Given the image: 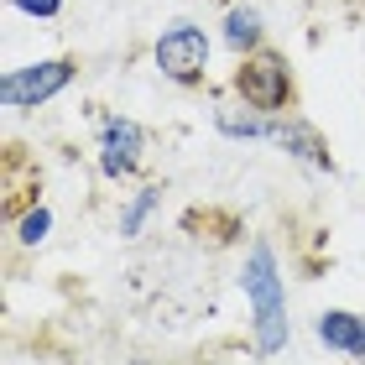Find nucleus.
<instances>
[{
	"label": "nucleus",
	"instance_id": "1",
	"mask_svg": "<svg viewBox=\"0 0 365 365\" xmlns=\"http://www.w3.org/2000/svg\"><path fill=\"white\" fill-rule=\"evenodd\" d=\"M240 287L251 303V324H256V355H277L287 350V282H282L272 240H251L245 245V267H240Z\"/></svg>",
	"mask_w": 365,
	"mask_h": 365
},
{
	"label": "nucleus",
	"instance_id": "2",
	"mask_svg": "<svg viewBox=\"0 0 365 365\" xmlns=\"http://www.w3.org/2000/svg\"><path fill=\"white\" fill-rule=\"evenodd\" d=\"M230 89H235L251 110H261V115H287L297 105L292 63H287V53H277V47H256V53H245L235 63V73H230Z\"/></svg>",
	"mask_w": 365,
	"mask_h": 365
},
{
	"label": "nucleus",
	"instance_id": "3",
	"mask_svg": "<svg viewBox=\"0 0 365 365\" xmlns=\"http://www.w3.org/2000/svg\"><path fill=\"white\" fill-rule=\"evenodd\" d=\"M73 78H78V58L73 53L26 63V68H11L6 78H0V105L6 110H37V105H47V99H58Z\"/></svg>",
	"mask_w": 365,
	"mask_h": 365
},
{
	"label": "nucleus",
	"instance_id": "4",
	"mask_svg": "<svg viewBox=\"0 0 365 365\" xmlns=\"http://www.w3.org/2000/svg\"><path fill=\"white\" fill-rule=\"evenodd\" d=\"M152 58H157V73L173 78L178 89H198V84L209 78V37H204L193 21H173V26L157 37Z\"/></svg>",
	"mask_w": 365,
	"mask_h": 365
},
{
	"label": "nucleus",
	"instance_id": "5",
	"mask_svg": "<svg viewBox=\"0 0 365 365\" xmlns=\"http://www.w3.org/2000/svg\"><path fill=\"white\" fill-rule=\"evenodd\" d=\"M141 168H146V130L125 115H110L99 130V173L110 182H130Z\"/></svg>",
	"mask_w": 365,
	"mask_h": 365
},
{
	"label": "nucleus",
	"instance_id": "6",
	"mask_svg": "<svg viewBox=\"0 0 365 365\" xmlns=\"http://www.w3.org/2000/svg\"><path fill=\"white\" fill-rule=\"evenodd\" d=\"M267 141H272V146H282L287 157L308 162V168H319V173H334L329 141L319 136V125H313V120H303L297 110H287V115H272V130H267Z\"/></svg>",
	"mask_w": 365,
	"mask_h": 365
},
{
	"label": "nucleus",
	"instance_id": "7",
	"mask_svg": "<svg viewBox=\"0 0 365 365\" xmlns=\"http://www.w3.org/2000/svg\"><path fill=\"white\" fill-rule=\"evenodd\" d=\"M313 334H319L329 350H339V355H350V360H365V319H360V313H350V308L319 313Z\"/></svg>",
	"mask_w": 365,
	"mask_h": 365
},
{
	"label": "nucleus",
	"instance_id": "8",
	"mask_svg": "<svg viewBox=\"0 0 365 365\" xmlns=\"http://www.w3.org/2000/svg\"><path fill=\"white\" fill-rule=\"evenodd\" d=\"M225 42H230V53H235V58L256 53V47H267L261 11H256V6H235V11H225Z\"/></svg>",
	"mask_w": 365,
	"mask_h": 365
},
{
	"label": "nucleus",
	"instance_id": "9",
	"mask_svg": "<svg viewBox=\"0 0 365 365\" xmlns=\"http://www.w3.org/2000/svg\"><path fill=\"white\" fill-rule=\"evenodd\" d=\"M214 125H220L230 141H261L272 130V115H261L251 105H220L214 110Z\"/></svg>",
	"mask_w": 365,
	"mask_h": 365
},
{
	"label": "nucleus",
	"instance_id": "10",
	"mask_svg": "<svg viewBox=\"0 0 365 365\" xmlns=\"http://www.w3.org/2000/svg\"><path fill=\"white\" fill-rule=\"evenodd\" d=\"M157 204H162V188H157V182H146L141 193H130V204L120 209V240H141V225L152 220Z\"/></svg>",
	"mask_w": 365,
	"mask_h": 365
},
{
	"label": "nucleus",
	"instance_id": "11",
	"mask_svg": "<svg viewBox=\"0 0 365 365\" xmlns=\"http://www.w3.org/2000/svg\"><path fill=\"white\" fill-rule=\"evenodd\" d=\"M47 230H53V214H47V209H31L26 220H21V245H42Z\"/></svg>",
	"mask_w": 365,
	"mask_h": 365
},
{
	"label": "nucleus",
	"instance_id": "12",
	"mask_svg": "<svg viewBox=\"0 0 365 365\" xmlns=\"http://www.w3.org/2000/svg\"><path fill=\"white\" fill-rule=\"evenodd\" d=\"M6 6L37 16V21H53V16H63V0H6Z\"/></svg>",
	"mask_w": 365,
	"mask_h": 365
}]
</instances>
